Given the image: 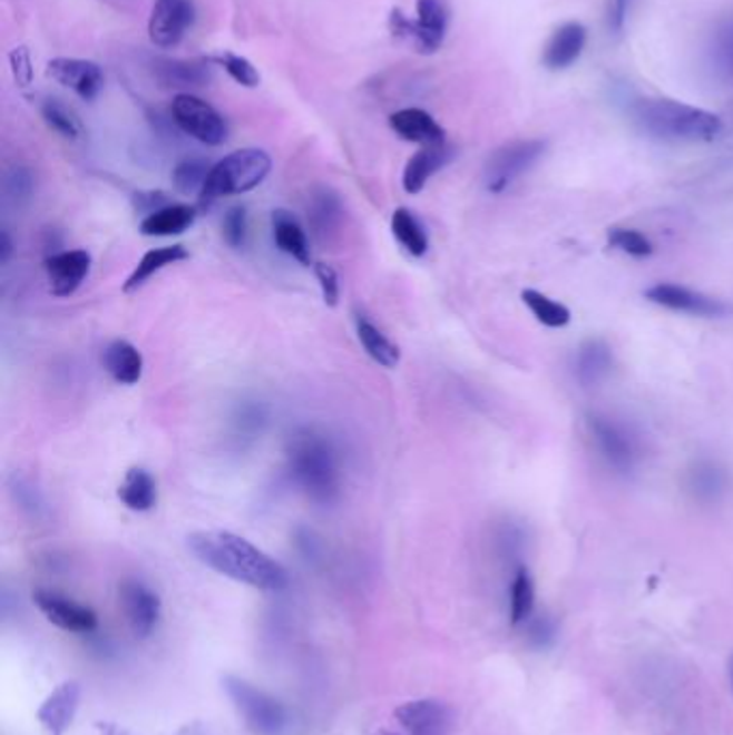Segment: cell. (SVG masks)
<instances>
[{
	"label": "cell",
	"mask_w": 733,
	"mask_h": 735,
	"mask_svg": "<svg viewBox=\"0 0 733 735\" xmlns=\"http://www.w3.org/2000/svg\"><path fill=\"white\" fill-rule=\"evenodd\" d=\"M192 555L217 575L258 591H282L289 572L272 555L233 531H196L187 538Z\"/></svg>",
	"instance_id": "1"
},
{
	"label": "cell",
	"mask_w": 733,
	"mask_h": 735,
	"mask_svg": "<svg viewBox=\"0 0 733 735\" xmlns=\"http://www.w3.org/2000/svg\"><path fill=\"white\" fill-rule=\"evenodd\" d=\"M289 471L314 503L332 506L340 497V467L332 439L314 429L295 430L286 443Z\"/></svg>",
	"instance_id": "2"
},
{
	"label": "cell",
	"mask_w": 733,
	"mask_h": 735,
	"mask_svg": "<svg viewBox=\"0 0 733 735\" xmlns=\"http://www.w3.org/2000/svg\"><path fill=\"white\" fill-rule=\"evenodd\" d=\"M631 112L645 134L661 140L710 143L723 131V121L714 112L667 97L639 99Z\"/></svg>",
	"instance_id": "3"
},
{
	"label": "cell",
	"mask_w": 733,
	"mask_h": 735,
	"mask_svg": "<svg viewBox=\"0 0 733 735\" xmlns=\"http://www.w3.org/2000/svg\"><path fill=\"white\" fill-rule=\"evenodd\" d=\"M224 693L254 735H286L291 729V714L272 693L247 682L244 677L226 675L222 679Z\"/></svg>",
	"instance_id": "4"
},
{
	"label": "cell",
	"mask_w": 733,
	"mask_h": 735,
	"mask_svg": "<svg viewBox=\"0 0 733 735\" xmlns=\"http://www.w3.org/2000/svg\"><path fill=\"white\" fill-rule=\"evenodd\" d=\"M270 173H272V157L263 149L233 151L212 166L209 179L201 198L212 203L217 198L252 192L267 179Z\"/></svg>",
	"instance_id": "5"
},
{
	"label": "cell",
	"mask_w": 733,
	"mask_h": 735,
	"mask_svg": "<svg viewBox=\"0 0 733 735\" xmlns=\"http://www.w3.org/2000/svg\"><path fill=\"white\" fill-rule=\"evenodd\" d=\"M416 11V20L394 11L390 16V29L400 39L409 41L418 52L432 55L443 46V39L448 35L450 9L446 0H418Z\"/></svg>",
	"instance_id": "6"
},
{
	"label": "cell",
	"mask_w": 733,
	"mask_h": 735,
	"mask_svg": "<svg viewBox=\"0 0 733 735\" xmlns=\"http://www.w3.org/2000/svg\"><path fill=\"white\" fill-rule=\"evenodd\" d=\"M457 712L441 699H416L394 709L392 727L381 735H455Z\"/></svg>",
	"instance_id": "7"
},
{
	"label": "cell",
	"mask_w": 733,
	"mask_h": 735,
	"mask_svg": "<svg viewBox=\"0 0 733 735\" xmlns=\"http://www.w3.org/2000/svg\"><path fill=\"white\" fill-rule=\"evenodd\" d=\"M173 121L187 134L189 138L207 145V147H219L224 145L228 136V125L224 117L215 110L212 104L205 99L192 95V92H177L170 106Z\"/></svg>",
	"instance_id": "8"
},
{
	"label": "cell",
	"mask_w": 733,
	"mask_h": 735,
	"mask_svg": "<svg viewBox=\"0 0 733 735\" xmlns=\"http://www.w3.org/2000/svg\"><path fill=\"white\" fill-rule=\"evenodd\" d=\"M545 149L547 145L543 140H517L497 149L485 168V184L490 194L508 189L545 155Z\"/></svg>",
	"instance_id": "9"
},
{
	"label": "cell",
	"mask_w": 733,
	"mask_h": 735,
	"mask_svg": "<svg viewBox=\"0 0 733 735\" xmlns=\"http://www.w3.org/2000/svg\"><path fill=\"white\" fill-rule=\"evenodd\" d=\"M196 18L192 0H155L149 18L152 43L168 50L184 41Z\"/></svg>",
	"instance_id": "10"
},
{
	"label": "cell",
	"mask_w": 733,
	"mask_h": 735,
	"mask_svg": "<svg viewBox=\"0 0 733 735\" xmlns=\"http://www.w3.org/2000/svg\"><path fill=\"white\" fill-rule=\"evenodd\" d=\"M32 600H35L37 609L43 612V617L65 633L91 635L97 630V615L89 607H85L62 594L39 589V591H35Z\"/></svg>",
	"instance_id": "11"
},
{
	"label": "cell",
	"mask_w": 733,
	"mask_h": 735,
	"mask_svg": "<svg viewBox=\"0 0 733 735\" xmlns=\"http://www.w3.org/2000/svg\"><path fill=\"white\" fill-rule=\"evenodd\" d=\"M645 300H649L656 306L670 307L673 312H686L693 316H703V318H716L725 316L730 307L725 306L721 300H714L710 295L697 293L693 288L672 284V282H661L654 284L645 291Z\"/></svg>",
	"instance_id": "12"
},
{
	"label": "cell",
	"mask_w": 733,
	"mask_h": 735,
	"mask_svg": "<svg viewBox=\"0 0 733 735\" xmlns=\"http://www.w3.org/2000/svg\"><path fill=\"white\" fill-rule=\"evenodd\" d=\"M92 258L87 249H62L43 261L50 293L59 300L71 297L91 274Z\"/></svg>",
	"instance_id": "13"
},
{
	"label": "cell",
	"mask_w": 733,
	"mask_h": 735,
	"mask_svg": "<svg viewBox=\"0 0 733 735\" xmlns=\"http://www.w3.org/2000/svg\"><path fill=\"white\" fill-rule=\"evenodd\" d=\"M589 430L594 434V441L598 443V450L603 452L605 460L613 469L626 473L637 462V443L626 432L624 427L615 424L609 418L603 415H589Z\"/></svg>",
	"instance_id": "14"
},
{
	"label": "cell",
	"mask_w": 733,
	"mask_h": 735,
	"mask_svg": "<svg viewBox=\"0 0 733 735\" xmlns=\"http://www.w3.org/2000/svg\"><path fill=\"white\" fill-rule=\"evenodd\" d=\"M121 602L134 635L140 639L154 635L162 615V602L154 589L143 581L129 579L121 585Z\"/></svg>",
	"instance_id": "15"
},
{
	"label": "cell",
	"mask_w": 733,
	"mask_h": 735,
	"mask_svg": "<svg viewBox=\"0 0 733 735\" xmlns=\"http://www.w3.org/2000/svg\"><path fill=\"white\" fill-rule=\"evenodd\" d=\"M82 699V688L78 682H62L37 712V721L48 735H65L71 727Z\"/></svg>",
	"instance_id": "16"
},
{
	"label": "cell",
	"mask_w": 733,
	"mask_h": 735,
	"mask_svg": "<svg viewBox=\"0 0 733 735\" xmlns=\"http://www.w3.org/2000/svg\"><path fill=\"white\" fill-rule=\"evenodd\" d=\"M48 74L80 99L92 101L104 89V71L97 62L87 59H52Z\"/></svg>",
	"instance_id": "17"
},
{
	"label": "cell",
	"mask_w": 733,
	"mask_h": 735,
	"mask_svg": "<svg viewBox=\"0 0 733 735\" xmlns=\"http://www.w3.org/2000/svg\"><path fill=\"white\" fill-rule=\"evenodd\" d=\"M155 80L164 89L189 92V89L207 87L214 80V71L207 62L184 61V59H155Z\"/></svg>",
	"instance_id": "18"
},
{
	"label": "cell",
	"mask_w": 733,
	"mask_h": 735,
	"mask_svg": "<svg viewBox=\"0 0 733 735\" xmlns=\"http://www.w3.org/2000/svg\"><path fill=\"white\" fill-rule=\"evenodd\" d=\"M452 157H455V149L448 143L422 147L418 154L411 155L404 166V173H402L404 192L411 196L420 194L427 187L428 182L452 161Z\"/></svg>",
	"instance_id": "19"
},
{
	"label": "cell",
	"mask_w": 733,
	"mask_h": 735,
	"mask_svg": "<svg viewBox=\"0 0 733 735\" xmlns=\"http://www.w3.org/2000/svg\"><path fill=\"white\" fill-rule=\"evenodd\" d=\"M390 127L397 131L402 140L413 145H443L446 129L434 121L427 110L422 108H402L390 117Z\"/></svg>",
	"instance_id": "20"
},
{
	"label": "cell",
	"mask_w": 733,
	"mask_h": 735,
	"mask_svg": "<svg viewBox=\"0 0 733 735\" xmlns=\"http://www.w3.org/2000/svg\"><path fill=\"white\" fill-rule=\"evenodd\" d=\"M587 43V29L580 22H566L550 35L543 62L553 69H566L579 59Z\"/></svg>",
	"instance_id": "21"
},
{
	"label": "cell",
	"mask_w": 733,
	"mask_h": 735,
	"mask_svg": "<svg viewBox=\"0 0 733 735\" xmlns=\"http://www.w3.org/2000/svg\"><path fill=\"white\" fill-rule=\"evenodd\" d=\"M272 235H274L275 245L280 252L297 261L300 265L307 267L312 261L310 252V242H307L306 231L300 224V219L291 212L277 209L272 214Z\"/></svg>",
	"instance_id": "22"
},
{
	"label": "cell",
	"mask_w": 733,
	"mask_h": 735,
	"mask_svg": "<svg viewBox=\"0 0 733 735\" xmlns=\"http://www.w3.org/2000/svg\"><path fill=\"white\" fill-rule=\"evenodd\" d=\"M104 367L119 385H136L143 379V353L127 340H115L104 351Z\"/></svg>",
	"instance_id": "23"
},
{
	"label": "cell",
	"mask_w": 733,
	"mask_h": 735,
	"mask_svg": "<svg viewBox=\"0 0 733 735\" xmlns=\"http://www.w3.org/2000/svg\"><path fill=\"white\" fill-rule=\"evenodd\" d=\"M196 222V209L182 203H170L154 214L145 215L140 233L145 237H175L184 235Z\"/></svg>",
	"instance_id": "24"
},
{
	"label": "cell",
	"mask_w": 733,
	"mask_h": 735,
	"mask_svg": "<svg viewBox=\"0 0 733 735\" xmlns=\"http://www.w3.org/2000/svg\"><path fill=\"white\" fill-rule=\"evenodd\" d=\"M189 258V252L185 249L184 245H164V247H154L149 249L140 261L138 265L134 267V272L129 274V277L125 280L123 284V291L125 293H134L138 288H143L155 274H159L162 270L170 267V265H177L182 261H187Z\"/></svg>",
	"instance_id": "25"
},
{
	"label": "cell",
	"mask_w": 733,
	"mask_h": 735,
	"mask_svg": "<svg viewBox=\"0 0 733 735\" xmlns=\"http://www.w3.org/2000/svg\"><path fill=\"white\" fill-rule=\"evenodd\" d=\"M119 499L131 512H152L157 506V484L147 469L131 467L119 487Z\"/></svg>",
	"instance_id": "26"
},
{
	"label": "cell",
	"mask_w": 733,
	"mask_h": 735,
	"mask_svg": "<svg viewBox=\"0 0 733 735\" xmlns=\"http://www.w3.org/2000/svg\"><path fill=\"white\" fill-rule=\"evenodd\" d=\"M355 332L358 340L364 346L368 357L379 366L397 367L400 364V349L390 337L385 336L368 316L355 314Z\"/></svg>",
	"instance_id": "27"
},
{
	"label": "cell",
	"mask_w": 733,
	"mask_h": 735,
	"mask_svg": "<svg viewBox=\"0 0 733 735\" xmlns=\"http://www.w3.org/2000/svg\"><path fill=\"white\" fill-rule=\"evenodd\" d=\"M612 349L603 340H587L577 353V379L585 388L598 385L612 372Z\"/></svg>",
	"instance_id": "28"
},
{
	"label": "cell",
	"mask_w": 733,
	"mask_h": 735,
	"mask_svg": "<svg viewBox=\"0 0 733 735\" xmlns=\"http://www.w3.org/2000/svg\"><path fill=\"white\" fill-rule=\"evenodd\" d=\"M392 233L400 247L416 258H422L430 247L424 224L407 207H400L392 214Z\"/></svg>",
	"instance_id": "29"
},
{
	"label": "cell",
	"mask_w": 733,
	"mask_h": 735,
	"mask_svg": "<svg viewBox=\"0 0 733 735\" xmlns=\"http://www.w3.org/2000/svg\"><path fill=\"white\" fill-rule=\"evenodd\" d=\"M342 219V203L330 187H319L310 200V224L316 235H328Z\"/></svg>",
	"instance_id": "30"
},
{
	"label": "cell",
	"mask_w": 733,
	"mask_h": 735,
	"mask_svg": "<svg viewBox=\"0 0 733 735\" xmlns=\"http://www.w3.org/2000/svg\"><path fill=\"white\" fill-rule=\"evenodd\" d=\"M536 609V585L525 566H520L510 582V621L512 626L527 624Z\"/></svg>",
	"instance_id": "31"
},
{
	"label": "cell",
	"mask_w": 733,
	"mask_h": 735,
	"mask_svg": "<svg viewBox=\"0 0 733 735\" xmlns=\"http://www.w3.org/2000/svg\"><path fill=\"white\" fill-rule=\"evenodd\" d=\"M41 117L50 129H55L67 140H78L82 136V122L67 104H62L61 99L55 97L46 99L41 104Z\"/></svg>",
	"instance_id": "32"
},
{
	"label": "cell",
	"mask_w": 733,
	"mask_h": 735,
	"mask_svg": "<svg viewBox=\"0 0 733 735\" xmlns=\"http://www.w3.org/2000/svg\"><path fill=\"white\" fill-rule=\"evenodd\" d=\"M522 304L531 310V314L547 327H566L570 323V310L564 306V304H557L553 302L547 295L534 291V288H527L522 291L520 295Z\"/></svg>",
	"instance_id": "33"
},
{
	"label": "cell",
	"mask_w": 733,
	"mask_h": 735,
	"mask_svg": "<svg viewBox=\"0 0 733 735\" xmlns=\"http://www.w3.org/2000/svg\"><path fill=\"white\" fill-rule=\"evenodd\" d=\"M209 173H212V166L205 159L189 157V159H184L175 166L173 185H175L177 192H182L185 196H192V194L201 196L207 179H209Z\"/></svg>",
	"instance_id": "34"
},
{
	"label": "cell",
	"mask_w": 733,
	"mask_h": 735,
	"mask_svg": "<svg viewBox=\"0 0 733 735\" xmlns=\"http://www.w3.org/2000/svg\"><path fill=\"white\" fill-rule=\"evenodd\" d=\"M688 487L697 494V499L712 501V499H719V494L725 490L727 478L719 467H714L710 462H702V464H697L695 471H691Z\"/></svg>",
	"instance_id": "35"
},
{
	"label": "cell",
	"mask_w": 733,
	"mask_h": 735,
	"mask_svg": "<svg viewBox=\"0 0 733 735\" xmlns=\"http://www.w3.org/2000/svg\"><path fill=\"white\" fill-rule=\"evenodd\" d=\"M609 245L628 254V256H635V258H645L654 252V245L652 242L639 233V231H633V228H609Z\"/></svg>",
	"instance_id": "36"
},
{
	"label": "cell",
	"mask_w": 733,
	"mask_h": 735,
	"mask_svg": "<svg viewBox=\"0 0 733 735\" xmlns=\"http://www.w3.org/2000/svg\"><path fill=\"white\" fill-rule=\"evenodd\" d=\"M214 62H217L237 85H242L245 89H254L261 82V74L256 71V67L240 55L224 52V55L215 57Z\"/></svg>",
	"instance_id": "37"
},
{
	"label": "cell",
	"mask_w": 733,
	"mask_h": 735,
	"mask_svg": "<svg viewBox=\"0 0 733 735\" xmlns=\"http://www.w3.org/2000/svg\"><path fill=\"white\" fill-rule=\"evenodd\" d=\"M222 235H224V242L231 245L233 249H240L244 247L245 239H247V212L242 205L237 207H231L224 219H222Z\"/></svg>",
	"instance_id": "38"
},
{
	"label": "cell",
	"mask_w": 733,
	"mask_h": 735,
	"mask_svg": "<svg viewBox=\"0 0 733 735\" xmlns=\"http://www.w3.org/2000/svg\"><path fill=\"white\" fill-rule=\"evenodd\" d=\"M32 187H35V182H32V173L29 168L25 166H16L7 173L4 177V194L7 198L20 203V200H27L32 194Z\"/></svg>",
	"instance_id": "39"
},
{
	"label": "cell",
	"mask_w": 733,
	"mask_h": 735,
	"mask_svg": "<svg viewBox=\"0 0 733 735\" xmlns=\"http://www.w3.org/2000/svg\"><path fill=\"white\" fill-rule=\"evenodd\" d=\"M314 276L319 280L323 302L330 307H336L340 302V277H338L336 270L328 263H316Z\"/></svg>",
	"instance_id": "40"
},
{
	"label": "cell",
	"mask_w": 733,
	"mask_h": 735,
	"mask_svg": "<svg viewBox=\"0 0 733 735\" xmlns=\"http://www.w3.org/2000/svg\"><path fill=\"white\" fill-rule=\"evenodd\" d=\"M557 630H555V624L549 617H531L527 621V637L529 641L536 645V647H547V645L553 644Z\"/></svg>",
	"instance_id": "41"
},
{
	"label": "cell",
	"mask_w": 733,
	"mask_h": 735,
	"mask_svg": "<svg viewBox=\"0 0 733 735\" xmlns=\"http://www.w3.org/2000/svg\"><path fill=\"white\" fill-rule=\"evenodd\" d=\"M11 67H13V76L18 80V85L22 87H29L31 85L32 78V67H31V57L27 52V48H16L11 52Z\"/></svg>",
	"instance_id": "42"
},
{
	"label": "cell",
	"mask_w": 733,
	"mask_h": 735,
	"mask_svg": "<svg viewBox=\"0 0 733 735\" xmlns=\"http://www.w3.org/2000/svg\"><path fill=\"white\" fill-rule=\"evenodd\" d=\"M237 424H240V429L247 430V432H256V430L261 432L263 424H265V413H263L261 406H256V404H247V406H244V409L240 411V415H237Z\"/></svg>",
	"instance_id": "43"
},
{
	"label": "cell",
	"mask_w": 733,
	"mask_h": 735,
	"mask_svg": "<svg viewBox=\"0 0 733 735\" xmlns=\"http://www.w3.org/2000/svg\"><path fill=\"white\" fill-rule=\"evenodd\" d=\"M134 203H136V209H138V212H143L145 215L154 214V212H157V209H162V207L170 205V203H168V198H166V194H162V192L136 194Z\"/></svg>",
	"instance_id": "44"
},
{
	"label": "cell",
	"mask_w": 733,
	"mask_h": 735,
	"mask_svg": "<svg viewBox=\"0 0 733 735\" xmlns=\"http://www.w3.org/2000/svg\"><path fill=\"white\" fill-rule=\"evenodd\" d=\"M628 9H631V0H612L609 7V29L613 32H622L626 18H628Z\"/></svg>",
	"instance_id": "45"
},
{
	"label": "cell",
	"mask_w": 733,
	"mask_h": 735,
	"mask_svg": "<svg viewBox=\"0 0 733 735\" xmlns=\"http://www.w3.org/2000/svg\"><path fill=\"white\" fill-rule=\"evenodd\" d=\"M11 254H13V242H11L9 233L2 231V235H0V263L7 265L9 258H11Z\"/></svg>",
	"instance_id": "46"
}]
</instances>
